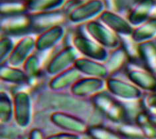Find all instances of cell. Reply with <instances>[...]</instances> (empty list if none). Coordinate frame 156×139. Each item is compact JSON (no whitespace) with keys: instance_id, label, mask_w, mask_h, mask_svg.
Masks as SVG:
<instances>
[{"instance_id":"30bf717a","label":"cell","mask_w":156,"mask_h":139,"mask_svg":"<svg viewBox=\"0 0 156 139\" xmlns=\"http://www.w3.org/2000/svg\"><path fill=\"white\" fill-rule=\"evenodd\" d=\"M106 81L103 79L85 77H81L70 89L71 95L80 99L87 98L103 91Z\"/></svg>"},{"instance_id":"9c48e42d","label":"cell","mask_w":156,"mask_h":139,"mask_svg":"<svg viewBox=\"0 0 156 139\" xmlns=\"http://www.w3.org/2000/svg\"><path fill=\"white\" fill-rule=\"evenodd\" d=\"M36 50V39L31 35L21 37L15 47L7 61L10 66L20 67L23 66L28 57Z\"/></svg>"},{"instance_id":"ba28073f","label":"cell","mask_w":156,"mask_h":139,"mask_svg":"<svg viewBox=\"0 0 156 139\" xmlns=\"http://www.w3.org/2000/svg\"><path fill=\"white\" fill-rule=\"evenodd\" d=\"M106 87L107 91L117 99L137 101L142 96L141 89L132 82L125 81L116 77H109L106 79Z\"/></svg>"},{"instance_id":"2e32d148","label":"cell","mask_w":156,"mask_h":139,"mask_svg":"<svg viewBox=\"0 0 156 139\" xmlns=\"http://www.w3.org/2000/svg\"><path fill=\"white\" fill-rule=\"evenodd\" d=\"M129 81L141 90L156 92V75L147 69H129L126 73Z\"/></svg>"},{"instance_id":"603a6c76","label":"cell","mask_w":156,"mask_h":139,"mask_svg":"<svg viewBox=\"0 0 156 139\" xmlns=\"http://www.w3.org/2000/svg\"><path fill=\"white\" fill-rule=\"evenodd\" d=\"M29 13L28 3L24 0H1L2 17Z\"/></svg>"},{"instance_id":"7402d4cb","label":"cell","mask_w":156,"mask_h":139,"mask_svg":"<svg viewBox=\"0 0 156 139\" xmlns=\"http://www.w3.org/2000/svg\"><path fill=\"white\" fill-rule=\"evenodd\" d=\"M129 59L128 53L122 46L112 50L106 61L105 62L110 75L116 73L122 69L128 63Z\"/></svg>"},{"instance_id":"83f0119b","label":"cell","mask_w":156,"mask_h":139,"mask_svg":"<svg viewBox=\"0 0 156 139\" xmlns=\"http://www.w3.org/2000/svg\"><path fill=\"white\" fill-rule=\"evenodd\" d=\"M15 45L11 37L2 35L0 41V46H1V63H6L8 59L9 55L15 47Z\"/></svg>"},{"instance_id":"5bb4252c","label":"cell","mask_w":156,"mask_h":139,"mask_svg":"<svg viewBox=\"0 0 156 139\" xmlns=\"http://www.w3.org/2000/svg\"><path fill=\"white\" fill-rule=\"evenodd\" d=\"M82 75L87 77L106 79L110 77L109 71L105 63L95 61L87 57H79L74 65Z\"/></svg>"},{"instance_id":"cb8c5ba5","label":"cell","mask_w":156,"mask_h":139,"mask_svg":"<svg viewBox=\"0 0 156 139\" xmlns=\"http://www.w3.org/2000/svg\"><path fill=\"white\" fill-rule=\"evenodd\" d=\"M63 3L64 0H31L28 3L29 13H41L58 9Z\"/></svg>"},{"instance_id":"d6986e66","label":"cell","mask_w":156,"mask_h":139,"mask_svg":"<svg viewBox=\"0 0 156 139\" xmlns=\"http://www.w3.org/2000/svg\"><path fill=\"white\" fill-rule=\"evenodd\" d=\"M1 80L13 85H26L30 80L23 69L20 67L2 64L1 66Z\"/></svg>"},{"instance_id":"277c9868","label":"cell","mask_w":156,"mask_h":139,"mask_svg":"<svg viewBox=\"0 0 156 139\" xmlns=\"http://www.w3.org/2000/svg\"><path fill=\"white\" fill-rule=\"evenodd\" d=\"M73 46L75 47L79 53L83 57L105 63L109 53L106 48L100 46L96 41L83 35L78 34L73 37Z\"/></svg>"},{"instance_id":"4316f807","label":"cell","mask_w":156,"mask_h":139,"mask_svg":"<svg viewBox=\"0 0 156 139\" xmlns=\"http://www.w3.org/2000/svg\"><path fill=\"white\" fill-rule=\"evenodd\" d=\"M87 133L93 139H121L116 133L101 126L88 128Z\"/></svg>"},{"instance_id":"9a60e30c","label":"cell","mask_w":156,"mask_h":139,"mask_svg":"<svg viewBox=\"0 0 156 139\" xmlns=\"http://www.w3.org/2000/svg\"><path fill=\"white\" fill-rule=\"evenodd\" d=\"M51 121L62 129L76 133H87L88 127L84 121L75 115L64 112H56L51 115Z\"/></svg>"},{"instance_id":"7c38bea8","label":"cell","mask_w":156,"mask_h":139,"mask_svg":"<svg viewBox=\"0 0 156 139\" xmlns=\"http://www.w3.org/2000/svg\"><path fill=\"white\" fill-rule=\"evenodd\" d=\"M14 117L18 125H29L31 114V102L29 94L25 91L17 92L13 98Z\"/></svg>"},{"instance_id":"d6a6232c","label":"cell","mask_w":156,"mask_h":139,"mask_svg":"<svg viewBox=\"0 0 156 139\" xmlns=\"http://www.w3.org/2000/svg\"><path fill=\"white\" fill-rule=\"evenodd\" d=\"M29 139H44L43 134L39 130L35 129L30 133Z\"/></svg>"},{"instance_id":"5b68a950","label":"cell","mask_w":156,"mask_h":139,"mask_svg":"<svg viewBox=\"0 0 156 139\" xmlns=\"http://www.w3.org/2000/svg\"><path fill=\"white\" fill-rule=\"evenodd\" d=\"M105 7L102 0H88L73 9L68 14V20L73 24H86L98 17L105 10Z\"/></svg>"},{"instance_id":"f546056e","label":"cell","mask_w":156,"mask_h":139,"mask_svg":"<svg viewBox=\"0 0 156 139\" xmlns=\"http://www.w3.org/2000/svg\"><path fill=\"white\" fill-rule=\"evenodd\" d=\"M133 0H112L114 12L122 13L130 8Z\"/></svg>"},{"instance_id":"e575fe53","label":"cell","mask_w":156,"mask_h":139,"mask_svg":"<svg viewBox=\"0 0 156 139\" xmlns=\"http://www.w3.org/2000/svg\"><path fill=\"white\" fill-rule=\"evenodd\" d=\"M24 1H25L26 2H27V3H29V2H30L31 0H24Z\"/></svg>"},{"instance_id":"f1b7e54d","label":"cell","mask_w":156,"mask_h":139,"mask_svg":"<svg viewBox=\"0 0 156 139\" xmlns=\"http://www.w3.org/2000/svg\"><path fill=\"white\" fill-rule=\"evenodd\" d=\"M119 132L122 134L127 135V136L137 137L141 136L143 134V131L138 125L134 126L132 124L129 123H126L124 125L120 126V127L119 128Z\"/></svg>"},{"instance_id":"e0dca14e","label":"cell","mask_w":156,"mask_h":139,"mask_svg":"<svg viewBox=\"0 0 156 139\" xmlns=\"http://www.w3.org/2000/svg\"><path fill=\"white\" fill-rule=\"evenodd\" d=\"M83 75L75 66L51 78L49 82V88L54 92H61L70 88L79 80Z\"/></svg>"},{"instance_id":"ac0fdd59","label":"cell","mask_w":156,"mask_h":139,"mask_svg":"<svg viewBox=\"0 0 156 139\" xmlns=\"http://www.w3.org/2000/svg\"><path fill=\"white\" fill-rule=\"evenodd\" d=\"M155 4V0H139L132 7L128 16V20L133 26H138L149 20V16Z\"/></svg>"},{"instance_id":"4dcf8cb0","label":"cell","mask_w":156,"mask_h":139,"mask_svg":"<svg viewBox=\"0 0 156 139\" xmlns=\"http://www.w3.org/2000/svg\"><path fill=\"white\" fill-rule=\"evenodd\" d=\"M146 103L147 107L151 109H156V92L151 93L146 97Z\"/></svg>"},{"instance_id":"1f68e13d","label":"cell","mask_w":156,"mask_h":139,"mask_svg":"<svg viewBox=\"0 0 156 139\" xmlns=\"http://www.w3.org/2000/svg\"><path fill=\"white\" fill-rule=\"evenodd\" d=\"M47 139H79L76 134H59L51 136Z\"/></svg>"},{"instance_id":"44dd1931","label":"cell","mask_w":156,"mask_h":139,"mask_svg":"<svg viewBox=\"0 0 156 139\" xmlns=\"http://www.w3.org/2000/svg\"><path fill=\"white\" fill-rule=\"evenodd\" d=\"M156 37V17L150 18L144 23L136 26L131 35L132 39L137 43L151 41Z\"/></svg>"},{"instance_id":"4fadbf2b","label":"cell","mask_w":156,"mask_h":139,"mask_svg":"<svg viewBox=\"0 0 156 139\" xmlns=\"http://www.w3.org/2000/svg\"><path fill=\"white\" fill-rule=\"evenodd\" d=\"M65 35L63 25H57L41 32L36 38V50L39 52L49 51L62 40Z\"/></svg>"},{"instance_id":"836d02e7","label":"cell","mask_w":156,"mask_h":139,"mask_svg":"<svg viewBox=\"0 0 156 139\" xmlns=\"http://www.w3.org/2000/svg\"><path fill=\"white\" fill-rule=\"evenodd\" d=\"M147 113L150 122L151 123L152 125L156 127V112L150 111V112H147Z\"/></svg>"},{"instance_id":"d590c367","label":"cell","mask_w":156,"mask_h":139,"mask_svg":"<svg viewBox=\"0 0 156 139\" xmlns=\"http://www.w3.org/2000/svg\"><path fill=\"white\" fill-rule=\"evenodd\" d=\"M155 2H156V0H155Z\"/></svg>"},{"instance_id":"52a82bcc","label":"cell","mask_w":156,"mask_h":139,"mask_svg":"<svg viewBox=\"0 0 156 139\" xmlns=\"http://www.w3.org/2000/svg\"><path fill=\"white\" fill-rule=\"evenodd\" d=\"M31 20L33 33L39 34L55 26L63 25L68 20L67 14L62 9H56L50 12L29 13Z\"/></svg>"},{"instance_id":"8992f818","label":"cell","mask_w":156,"mask_h":139,"mask_svg":"<svg viewBox=\"0 0 156 139\" xmlns=\"http://www.w3.org/2000/svg\"><path fill=\"white\" fill-rule=\"evenodd\" d=\"M79 52L73 46H66L55 55L48 62L46 73L53 77L74 66Z\"/></svg>"},{"instance_id":"7a4b0ae2","label":"cell","mask_w":156,"mask_h":139,"mask_svg":"<svg viewBox=\"0 0 156 139\" xmlns=\"http://www.w3.org/2000/svg\"><path fill=\"white\" fill-rule=\"evenodd\" d=\"M89 37L106 49L114 50L122 46L120 37L99 20H94L85 24Z\"/></svg>"},{"instance_id":"484cf974","label":"cell","mask_w":156,"mask_h":139,"mask_svg":"<svg viewBox=\"0 0 156 139\" xmlns=\"http://www.w3.org/2000/svg\"><path fill=\"white\" fill-rule=\"evenodd\" d=\"M14 113L13 100L5 91L1 93V121L5 124L9 123Z\"/></svg>"},{"instance_id":"ffe728a7","label":"cell","mask_w":156,"mask_h":139,"mask_svg":"<svg viewBox=\"0 0 156 139\" xmlns=\"http://www.w3.org/2000/svg\"><path fill=\"white\" fill-rule=\"evenodd\" d=\"M137 53L148 71L156 74V45L151 41L137 45Z\"/></svg>"},{"instance_id":"6da1fadb","label":"cell","mask_w":156,"mask_h":139,"mask_svg":"<svg viewBox=\"0 0 156 139\" xmlns=\"http://www.w3.org/2000/svg\"><path fill=\"white\" fill-rule=\"evenodd\" d=\"M94 107L114 123H124L128 118L124 104L108 91H101L91 97Z\"/></svg>"},{"instance_id":"d4e9b609","label":"cell","mask_w":156,"mask_h":139,"mask_svg":"<svg viewBox=\"0 0 156 139\" xmlns=\"http://www.w3.org/2000/svg\"><path fill=\"white\" fill-rule=\"evenodd\" d=\"M22 67L29 80L37 77L41 70V64L38 55L33 53L26 60Z\"/></svg>"},{"instance_id":"3957f363","label":"cell","mask_w":156,"mask_h":139,"mask_svg":"<svg viewBox=\"0 0 156 139\" xmlns=\"http://www.w3.org/2000/svg\"><path fill=\"white\" fill-rule=\"evenodd\" d=\"M1 30L2 35L9 37L31 35L33 31L29 13L2 17Z\"/></svg>"},{"instance_id":"8fae6325","label":"cell","mask_w":156,"mask_h":139,"mask_svg":"<svg viewBox=\"0 0 156 139\" xmlns=\"http://www.w3.org/2000/svg\"><path fill=\"white\" fill-rule=\"evenodd\" d=\"M98 18L100 22L118 35L131 37L134 29L128 19H125L120 14L112 11L105 10Z\"/></svg>"}]
</instances>
